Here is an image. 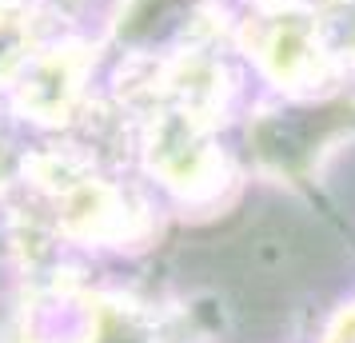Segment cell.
<instances>
[{"label":"cell","mask_w":355,"mask_h":343,"mask_svg":"<svg viewBox=\"0 0 355 343\" xmlns=\"http://www.w3.org/2000/svg\"><path fill=\"white\" fill-rule=\"evenodd\" d=\"M12 80L24 112H33L36 120H64L80 92V64L72 52H40L20 60Z\"/></svg>","instance_id":"obj_1"},{"label":"cell","mask_w":355,"mask_h":343,"mask_svg":"<svg viewBox=\"0 0 355 343\" xmlns=\"http://www.w3.org/2000/svg\"><path fill=\"white\" fill-rule=\"evenodd\" d=\"M8 4H12V0H0V8H8Z\"/></svg>","instance_id":"obj_2"}]
</instances>
